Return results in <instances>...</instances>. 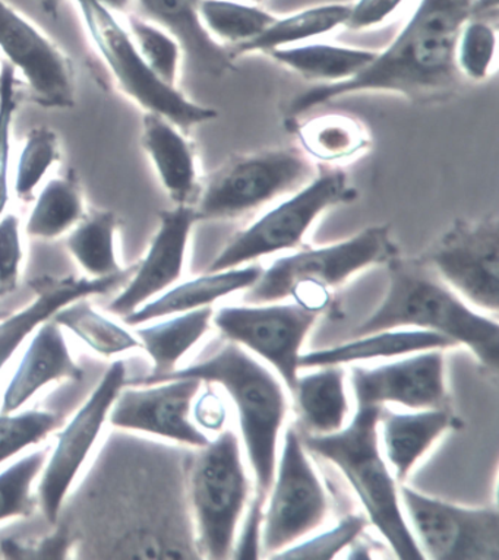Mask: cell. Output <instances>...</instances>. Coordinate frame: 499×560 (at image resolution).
Returning a JSON list of instances; mask_svg holds the SVG:
<instances>
[{
    "label": "cell",
    "mask_w": 499,
    "mask_h": 560,
    "mask_svg": "<svg viewBox=\"0 0 499 560\" xmlns=\"http://www.w3.org/2000/svg\"><path fill=\"white\" fill-rule=\"evenodd\" d=\"M264 506L266 505L259 502L258 499H254L251 503L245 527L242 529L237 546L233 549V551H236V558H258V551L262 550Z\"/></svg>",
    "instance_id": "f6af8a7d"
},
{
    "label": "cell",
    "mask_w": 499,
    "mask_h": 560,
    "mask_svg": "<svg viewBox=\"0 0 499 560\" xmlns=\"http://www.w3.org/2000/svg\"><path fill=\"white\" fill-rule=\"evenodd\" d=\"M267 511L264 512L262 550L279 553L299 538L314 532L328 514V499L303 446L302 433L289 428Z\"/></svg>",
    "instance_id": "30bf717a"
},
{
    "label": "cell",
    "mask_w": 499,
    "mask_h": 560,
    "mask_svg": "<svg viewBox=\"0 0 499 560\" xmlns=\"http://www.w3.org/2000/svg\"><path fill=\"white\" fill-rule=\"evenodd\" d=\"M0 50L12 68L23 73L30 97L38 106H76L71 59L5 0H0Z\"/></svg>",
    "instance_id": "9a60e30c"
},
{
    "label": "cell",
    "mask_w": 499,
    "mask_h": 560,
    "mask_svg": "<svg viewBox=\"0 0 499 560\" xmlns=\"http://www.w3.org/2000/svg\"><path fill=\"white\" fill-rule=\"evenodd\" d=\"M51 319L59 327L71 329L95 353L106 355V358L141 346L131 334L125 331L119 325L98 315L89 303L84 302V299L69 303L56 312Z\"/></svg>",
    "instance_id": "d6a6232c"
},
{
    "label": "cell",
    "mask_w": 499,
    "mask_h": 560,
    "mask_svg": "<svg viewBox=\"0 0 499 560\" xmlns=\"http://www.w3.org/2000/svg\"><path fill=\"white\" fill-rule=\"evenodd\" d=\"M497 33L498 28L492 25L467 20L455 51L460 73L473 81L488 77L497 55Z\"/></svg>",
    "instance_id": "f35d334b"
},
{
    "label": "cell",
    "mask_w": 499,
    "mask_h": 560,
    "mask_svg": "<svg viewBox=\"0 0 499 560\" xmlns=\"http://www.w3.org/2000/svg\"><path fill=\"white\" fill-rule=\"evenodd\" d=\"M303 145L323 162L353 158L367 149L368 138L358 121L350 117L327 116L310 121L299 130Z\"/></svg>",
    "instance_id": "836d02e7"
},
{
    "label": "cell",
    "mask_w": 499,
    "mask_h": 560,
    "mask_svg": "<svg viewBox=\"0 0 499 560\" xmlns=\"http://www.w3.org/2000/svg\"><path fill=\"white\" fill-rule=\"evenodd\" d=\"M349 15L350 3H327V5L307 8L286 19H277L254 40L233 46L232 49L228 47V50L233 59L258 54V51L270 54L272 50L283 49V47L332 33L343 25L346 27Z\"/></svg>",
    "instance_id": "83f0119b"
},
{
    "label": "cell",
    "mask_w": 499,
    "mask_h": 560,
    "mask_svg": "<svg viewBox=\"0 0 499 560\" xmlns=\"http://www.w3.org/2000/svg\"><path fill=\"white\" fill-rule=\"evenodd\" d=\"M250 2H253V3H263V2H266V0H250Z\"/></svg>",
    "instance_id": "f907efd6"
},
{
    "label": "cell",
    "mask_w": 499,
    "mask_h": 560,
    "mask_svg": "<svg viewBox=\"0 0 499 560\" xmlns=\"http://www.w3.org/2000/svg\"><path fill=\"white\" fill-rule=\"evenodd\" d=\"M311 375L298 376L292 394L299 422L306 435H329L345 428L349 415L346 372L341 366H323Z\"/></svg>",
    "instance_id": "484cf974"
},
{
    "label": "cell",
    "mask_w": 499,
    "mask_h": 560,
    "mask_svg": "<svg viewBox=\"0 0 499 560\" xmlns=\"http://www.w3.org/2000/svg\"><path fill=\"white\" fill-rule=\"evenodd\" d=\"M392 259L394 245L387 225H373L347 241L275 260L245 290L243 302L258 305L293 298L298 305L320 314L328 305L329 290L372 265Z\"/></svg>",
    "instance_id": "5b68a950"
},
{
    "label": "cell",
    "mask_w": 499,
    "mask_h": 560,
    "mask_svg": "<svg viewBox=\"0 0 499 560\" xmlns=\"http://www.w3.org/2000/svg\"><path fill=\"white\" fill-rule=\"evenodd\" d=\"M38 3H40L42 10L46 15H50L56 19V16L59 15L60 3H62V0H38Z\"/></svg>",
    "instance_id": "681fc988"
},
{
    "label": "cell",
    "mask_w": 499,
    "mask_h": 560,
    "mask_svg": "<svg viewBox=\"0 0 499 560\" xmlns=\"http://www.w3.org/2000/svg\"><path fill=\"white\" fill-rule=\"evenodd\" d=\"M141 144L175 206H189L198 186L197 163L179 128L163 116L146 112Z\"/></svg>",
    "instance_id": "603a6c76"
},
{
    "label": "cell",
    "mask_w": 499,
    "mask_h": 560,
    "mask_svg": "<svg viewBox=\"0 0 499 560\" xmlns=\"http://www.w3.org/2000/svg\"><path fill=\"white\" fill-rule=\"evenodd\" d=\"M351 194L345 172L324 168L293 197L237 233L212 260L208 272L243 267L263 256L293 249L301 245L307 230L324 211L350 201Z\"/></svg>",
    "instance_id": "ba28073f"
},
{
    "label": "cell",
    "mask_w": 499,
    "mask_h": 560,
    "mask_svg": "<svg viewBox=\"0 0 499 560\" xmlns=\"http://www.w3.org/2000/svg\"><path fill=\"white\" fill-rule=\"evenodd\" d=\"M199 16L207 32L230 47L254 40L279 19L263 8L233 0H201Z\"/></svg>",
    "instance_id": "1f68e13d"
},
{
    "label": "cell",
    "mask_w": 499,
    "mask_h": 560,
    "mask_svg": "<svg viewBox=\"0 0 499 560\" xmlns=\"http://www.w3.org/2000/svg\"><path fill=\"white\" fill-rule=\"evenodd\" d=\"M198 450L189 459L188 502L197 525L199 555L228 559L250 494L241 446L234 432L225 431Z\"/></svg>",
    "instance_id": "8992f818"
},
{
    "label": "cell",
    "mask_w": 499,
    "mask_h": 560,
    "mask_svg": "<svg viewBox=\"0 0 499 560\" xmlns=\"http://www.w3.org/2000/svg\"><path fill=\"white\" fill-rule=\"evenodd\" d=\"M318 312L298 303L223 307L212 315V323L230 341L246 347L271 363L293 389L299 376L303 341L314 327Z\"/></svg>",
    "instance_id": "4fadbf2b"
},
{
    "label": "cell",
    "mask_w": 499,
    "mask_h": 560,
    "mask_svg": "<svg viewBox=\"0 0 499 560\" xmlns=\"http://www.w3.org/2000/svg\"><path fill=\"white\" fill-rule=\"evenodd\" d=\"M468 20L498 28L499 0H472Z\"/></svg>",
    "instance_id": "7dc6e473"
},
{
    "label": "cell",
    "mask_w": 499,
    "mask_h": 560,
    "mask_svg": "<svg viewBox=\"0 0 499 560\" xmlns=\"http://www.w3.org/2000/svg\"><path fill=\"white\" fill-rule=\"evenodd\" d=\"M137 265L124 268L115 276L102 278H58V280L37 281L38 296L23 311L0 323V371L8 360L14 355L25 338L49 320L62 307L81 299L104 294L115 290L117 285L127 283Z\"/></svg>",
    "instance_id": "d6986e66"
},
{
    "label": "cell",
    "mask_w": 499,
    "mask_h": 560,
    "mask_svg": "<svg viewBox=\"0 0 499 560\" xmlns=\"http://www.w3.org/2000/svg\"><path fill=\"white\" fill-rule=\"evenodd\" d=\"M369 521L362 515H349L343 518L337 527L328 529L310 540L299 542L297 546L286 547L279 553L272 555L275 559H333L347 546L353 545Z\"/></svg>",
    "instance_id": "ab89813d"
},
{
    "label": "cell",
    "mask_w": 499,
    "mask_h": 560,
    "mask_svg": "<svg viewBox=\"0 0 499 560\" xmlns=\"http://www.w3.org/2000/svg\"><path fill=\"white\" fill-rule=\"evenodd\" d=\"M84 372L69 354L59 325L46 320L30 342L14 377L3 395L2 412L11 415L23 407L34 394L54 381H80Z\"/></svg>",
    "instance_id": "44dd1931"
},
{
    "label": "cell",
    "mask_w": 499,
    "mask_h": 560,
    "mask_svg": "<svg viewBox=\"0 0 499 560\" xmlns=\"http://www.w3.org/2000/svg\"><path fill=\"white\" fill-rule=\"evenodd\" d=\"M84 198L77 177H55L42 189L27 221V234L55 238L84 219Z\"/></svg>",
    "instance_id": "f546056e"
},
{
    "label": "cell",
    "mask_w": 499,
    "mask_h": 560,
    "mask_svg": "<svg viewBox=\"0 0 499 560\" xmlns=\"http://www.w3.org/2000/svg\"><path fill=\"white\" fill-rule=\"evenodd\" d=\"M195 420L208 432H220L225 422V407L214 393L208 390L195 404Z\"/></svg>",
    "instance_id": "bcb514c9"
},
{
    "label": "cell",
    "mask_w": 499,
    "mask_h": 560,
    "mask_svg": "<svg viewBox=\"0 0 499 560\" xmlns=\"http://www.w3.org/2000/svg\"><path fill=\"white\" fill-rule=\"evenodd\" d=\"M98 2L116 14V12H128L132 0H98Z\"/></svg>",
    "instance_id": "c3c4849f"
},
{
    "label": "cell",
    "mask_w": 499,
    "mask_h": 560,
    "mask_svg": "<svg viewBox=\"0 0 499 560\" xmlns=\"http://www.w3.org/2000/svg\"><path fill=\"white\" fill-rule=\"evenodd\" d=\"M185 377L220 384L228 390L236 406L243 442L254 470L255 499L266 505L276 475L277 441L288 412L283 386L267 368L232 341L210 359L179 371L176 369L155 384Z\"/></svg>",
    "instance_id": "277c9868"
},
{
    "label": "cell",
    "mask_w": 499,
    "mask_h": 560,
    "mask_svg": "<svg viewBox=\"0 0 499 560\" xmlns=\"http://www.w3.org/2000/svg\"><path fill=\"white\" fill-rule=\"evenodd\" d=\"M14 71L8 62L0 71V220L10 202L11 125L19 104Z\"/></svg>",
    "instance_id": "60d3db41"
},
{
    "label": "cell",
    "mask_w": 499,
    "mask_h": 560,
    "mask_svg": "<svg viewBox=\"0 0 499 560\" xmlns=\"http://www.w3.org/2000/svg\"><path fill=\"white\" fill-rule=\"evenodd\" d=\"M453 423L454 417L445 407L415 412H393L383 407L381 441L397 483H405L415 464Z\"/></svg>",
    "instance_id": "7402d4cb"
},
{
    "label": "cell",
    "mask_w": 499,
    "mask_h": 560,
    "mask_svg": "<svg viewBox=\"0 0 499 560\" xmlns=\"http://www.w3.org/2000/svg\"><path fill=\"white\" fill-rule=\"evenodd\" d=\"M454 342L431 331L422 329H390L353 337V341L332 347V349L301 354L299 369L341 366L345 363L380 358H398L427 350H444L454 347Z\"/></svg>",
    "instance_id": "d4e9b609"
},
{
    "label": "cell",
    "mask_w": 499,
    "mask_h": 560,
    "mask_svg": "<svg viewBox=\"0 0 499 560\" xmlns=\"http://www.w3.org/2000/svg\"><path fill=\"white\" fill-rule=\"evenodd\" d=\"M142 19L166 30L179 43L190 71L221 77L233 71L228 47L217 42L199 16L201 0H137Z\"/></svg>",
    "instance_id": "ffe728a7"
},
{
    "label": "cell",
    "mask_w": 499,
    "mask_h": 560,
    "mask_svg": "<svg viewBox=\"0 0 499 560\" xmlns=\"http://www.w3.org/2000/svg\"><path fill=\"white\" fill-rule=\"evenodd\" d=\"M351 386L356 404L364 406L392 402L411 410L445 407L444 354L427 350L375 369L353 368Z\"/></svg>",
    "instance_id": "e0dca14e"
},
{
    "label": "cell",
    "mask_w": 499,
    "mask_h": 560,
    "mask_svg": "<svg viewBox=\"0 0 499 560\" xmlns=\"http://www.w3.org/2000/svg\"><path fill=\"white\" fill-rule=\"evenodd\" d=\"M60 424L59 417L47 411L0 415V464L27 446L45 440Z\"/></svg>",
    "instance_id": "74e56055"
},
{
    "label": "cell",
    "mask_w": 499,
    "mask_h": 560,
    "mask_svg": "<svg viewBox=\"0 0 499 560\" xmlns=\"http://www.w3.org/2000/svg\"><path fill=\"white\" fill-rule=\"evenodd\" d=\"M117 225L119 219L115 212L94 211L93 214L84 215L69 234V252L91 277L102 278L124 271L116 259Z\"/></svg>",
    "instance_id": "4dcf8cb0"
},
{
    "label": "cell",
    "mask_w": 499,
    "mask_h": 560,
    "mask_svg": "<svg viewBox=\"0 0 499 560\" xmlns=\"http://www.w3.org/2000/svg\"><path fill=\"white\" fill-rule=\"evenodd\" d=\"M379 51L333 45L290 46L270 51L272 59L299 75L320 82L350 80L367 68Z\"/></svg>",
    "instance_id": "f1b7e54d"
},
{
    "label": "cell",
    "mask_w": 499,
    "mask_h": 560,
    "mask_svg": "<svg viewBox=\"0 0 499 560\" xmlns=\"http://www.w3.org/2000/svg\"><path fill=\"white\" fill-rule=\"evenodd\" d=\"M211 306L185 312L166 323L137 329L141 346L153 359L154 369L151 375L132 381L134 385L155 384L160 377L176 371V364L204 336L212 319Z\"/></svg>",
    "instance_id": "4316f807"
},
{
    "label": "cell",
    "mask_w": 499,
    "mask_h": 560,
    "mask_svg": "<svg viewBox=\"0 0 499 560\" xmlns=\"http://www.w3.org/2000/svg\"><path fill=\"white\" fill-rule=\"evenodd\" d=\"M472 0H419L410 20L384 51L350 80L311 86L289 103L299 116L333 100L367 91L402 94L415 103L441 102L457 91L455 51Z\"/></svg>",
    "instance_id": "6da1fadb"
},
{
    "label": "cell",
    "mask_w": 499,
    "mask_h": 560,
    "mask_svg": "<svg viewBox=\"0 0 499 560\" xmlns=\"http://www.w3.org/2000/svg\"><path fill=\"white\" fill-rule=\"evenodd\" d=\"M398 494L425 558L498 560L497 508H464L418 492L405 483Z\"/></svg>",
    "instance_id": "8fae6325"
},
{
    "label": "cell",
    "mask_w": 499,
    "mask_h": 560,
    "mask_svg": "<svg viewBox=\"0 0 499 560\" xmlns=\"http://www.w3.org/2000/svg\"><path fill=\"white\" fill-rule=\"evenodd\" d=\"M383 407L358 404L349 427L329 435L302 433L307 453L338 467L398 559L425 558L402 508L398 483L380 448V416Z\"/></svg>",
    "instance_id": "3957f363"
},
{
    "label": "cell",
    "mask_w": 499,
    "mask_h": 560,
    "mask_svg": "<svg viewBox=\"0 0 499 560\" xmlns=\"http://www.w3.org/2000/svg\"><path fill=\"white\" fill-rule=\"evenodd\" d=\"M405 0H358L350 3V15L346 27L362 32L383 24L398 10Z\"/></svg>",
    "instance_id": "ee69618b"
},
{
    "label": "cell",
    "mask_w": 499,
    "mask_h": 560,
    "mask_svg": "<svg viewBox=\"0 0 499 560\" xmlns=\"http://www.w3.org/2000/svg\"><path fill=\"white\" fill-rule=\"evenodd\" d=\"M262 272L263 268L259 265L208 272L207 276L176 285L155 301L147 303L144 307L125 316L124 320L128 325H141L163 316L185 314L199 307L211 306L229 294L245 292L255 284Z\"/></svg>",
    "instance_id": "cb8c5ba5"
},
{
    "label": "cell",
    "mask_w": 499,
    "mask_h": 560,
    "mask_svg": "<svg viewBox=\"0 0 499 560\" xmlns=\"http://www.w3.org/2000/svg\"><path fill=\"white\" fill-rule=\"evenodd\" d=\"M201 384V381L185 377L146 385L147 388L120 390L108 419L113 427L125 431L151 433L202 448L210 440L189 419Z\"/></svg>",
    "instance_id": "2e32d148"
},
{
    "label": "cell",
    "mask_w": 499,
    "mask_h": 560,
    "mask_svg": "<svg viewBox=\"0 0 499 560\" xmlns=\"http://www.w3.org/2000/svg\"><path fill=\"white\" fill-rule=\"evenodd\" d=\"M86 33L120 90L146 112L155 113L188 132L194 126L219 117L214 108L190 102L176 86L154 75L134 43L131 34L117 21L115 12L98 0H76Z\"/></svg>",
    "instance_id": "52a82bcc"
},
{
    "label": "cell",
    "mask_w": 499,
    "mask_h": 560,
    "mask_svg": "<svg viewBox=\"0 0 499 560\" xmlns=\"http://www.w3.org/2000/svg\"><path fill=\"white\" fill-rule=\"evenodd\" d=\"M473 306L499 307V224L497 217L455 223L420 259Z\"/></svg>",
    "instance_id": "7c38bea8"
},
{
    "label": "cell",
    "mask_w": 499,
    "mask_h": 560,
    "mask_svg": "<svg viewBox=\"0 0 499 560\" xmlns=\"http://www.w3.org/2000/svg\"><path fill=\"white\" fill-rule=\"evenodd\" d=\"M416 328L466 346L489 371H498L499 325L477 314L422 260H394L384 301L353 337Z\"/></svg>",
    "instance_id": "7a4b0ae2"
},
{
    "label": "cell",
    "mask_w": 499,
    "mask_h": 560,
    "mask_svg": "<svg viewBox=\"0 0 499 560\" xmlns=\"http://www.w3.org/2000/svg\"><path fill=\"white\" fill-rule=\"evenodd\" d=\"M21 260L20 219L15 214H5L0 220V298L8 296L16 289Z\"/></svg>",
    "instance_id": "b9f144b4"
},
{
    "label": "cell",
    "mask_w": 499,
    "mask_h": 560,
    "mask_svg": "<svg viewBox=\"0 0 499 560\" xmlns=\"http://www.w3.org/2000/svg\"><path fill=\"white\" fill-rule=\"evenodd\" d=\"M72 546V537L67 525H60L58 532L37 547H24L19 542H3V551L7 558L25 559H62L67 558V551Z\"/></svg>",
    "instance_id": "7bdbcfd3"
},
{
    "label": "cell",
    "mask_w": 499,
    "mask_h": 560,
    "mask_svg": "<svg viewBox=\"0 0 499 560\" xmlns=\"http://www.w3.org/2000/svg\"><path fill=\"white\" fill-rule=\"evenodd\" d=\"M46 458V450L37 451L0 472V521L33 514L32 486L45 467Z\"/></svg>",
    "instance_id": "8d00e7d4"
},
{
    "label": "cell",
    "mask_w": 499,
    "mask_h": 560,
    "mask_svg": "<svg viewBox=\"0 0 499 560\" xmlns=\"http://www.w3.org/2000/svg\"><path fill=\"white\" fill-rule=\"evenodd\" d=\"M127 382V371L121 362L113 363L89 401L78 410L76 417L60 433L58 445L51 454L38 486V502L45 518L58 524L63 501L72 481L89 457L95 440L111 412V408Z\"/></svg>",
    "instance_id": "5bb4252c"
},
{
    "label": "cell",
    "mask_w": 499,
    "mask_h": 560,
    "mask_svg": "<svg viewBox=\"0 0 499 560\" xmlns=\"http://www.w3.org/2000/svg\"><path fill=\"white\" fill-rule=\"evenodd\" d=\"M59 160V139L50 128H34L25 138L15 177V194L21 201L34 198L43 177Z\"/></svg>",
    "instance_id": "d590c367"
},
{
    "label": "cell",
    "mask_w": 499,
    "mask_h": 560,
    "mask_svg": "<svg viewBox=\"0 0 499 560\" xmlns=\"http://www.w3.org/2000/svg\"><path fill=\"white\" fill-rule=\"evenodd\" d=\"M312 166L298 150L242 155L210 177L195 207L198 221L237 219L306 185Z\"/></svg>",
    "instance_id": "9c48e42d"
},
{
    "label": "cell",
    "mask_w": 499,
    "mask_h": 560,
    "mask_svg": "<svg viewBox=\"0 0 499 560\" xmlns=\"http://www.w3.org/2000/svg\"><path fill=\"white\" fill-rule=\"evenodd\" d=\"M197 221V212L190 206L160 212L159 232L149 254L137 265L127 289L108 305V312L125 318L179 280L190 232Z\"/></svg>",
    "instance_id": "ac0fdd59"
},
{
    "label": "cell",
    "mask_w": 499,
    "mask_h": 560,
    "mask_svg": "<svg viewBox=\"0 0 499 560\" xmlns=\"http://www.w3.org/2000/svg\"><path fill=\"white\" fill-rule=\"evenodd\" d=\"M128 28L147 67L164 84L176 86L182 49L176 38L141 15L128 16Z\"/></svg>",
    "instance_id": "e575fe53"
}]
</instances>
